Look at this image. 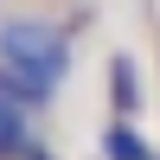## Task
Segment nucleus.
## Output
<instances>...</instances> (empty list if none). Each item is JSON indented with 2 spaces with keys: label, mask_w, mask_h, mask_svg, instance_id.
I'll return each instance as SVG.
<instances>
[{
  "label": "nucleus",
  "mask_w": 160,
  "mask_h": 160,
  "mask_svg": "<svg viewBox=\"0 0 160 160\" xmlns=\"http://www.w3.org/2000/svg\"><path fill=\"white\" fill-rule=\"evenodd\" d=\"M0 64L19 71L26 83H38L45 96H58V83L71 77V32L51 19H7L0 26Z\"/></svg>",
  "instance_id": "1"
},
{
  "label": "nucleus",
  "mask_w": 160,
  "mask_h": 160,
  "mask_svg": "<svg viewBox=\"0 0 160 160\" xmlns=\"http://www.w3.org/2000/svg\"><path fill=\"white\" fill-rule=\"evenodd\" d=\"M109 109L122 115V122H135V109H141V77H135V58H128V51L109 58Z\"/></svg>",
  "instance_id": "2"
},
{
  "label": "nucleus",
  "mask_w": 160,
  "mask_h": 160,
  "mask_svg": "<svg viewBox=\"0 0 160 160\" xmlns=\"http://www.w3.org/2000/svg\"><path fill=\"white\" fill-rule=\"evenodd\" d=\"M102 160H154V148L141 141V128H135V122L109 115V128H102Z\"/></svg>",
  "instance_id": "3"
},
{
  "label": "nucleus",
  "mask_w": 160,
  "mask_h": 160,
  "mask_svg": "<svg viewBox=\"0 0 160 160\" xmlns=\"http://www.w3.org/2000/svg\"><path fill=\"white\" fill-rule=\"evenodd\" d=\"M26 154H32V122H26V109L0 102V160H26Z\"/></svg>",
  "instance_id": "4"
},
{
  "label": "nucleus",
  "mask_w": 160,
  "mask_h": 160,
  "mask_svg": "<svg viewBox=\"0 0 160 160\" xmlns=\"http://www.w3.org/2000/svg\"><path fill=\"white\" fill-rule=\"evenodd\" d=\"M0 102H13V109H26V115H32V109H45V90H38V83H26V77L19 71H7V64H0Z\"/></svg>",
  "instance_id": "5"
},
{
  "label": "nucleus",
  "mask_w": 160,
  "mask_h": 160,
  "mask_svg": "<svg viewBox=\"0 0 160 160\" xmlns=\"http://www.w3.org/2000/svg\"><path fill=\"white\" fill-rule=\"evenodd\" d=\"M26 160H58V154H51V148H38V141H32V154H26Z\"/></svg>",
  "instance_id": "6"
}]
</instances>
